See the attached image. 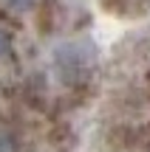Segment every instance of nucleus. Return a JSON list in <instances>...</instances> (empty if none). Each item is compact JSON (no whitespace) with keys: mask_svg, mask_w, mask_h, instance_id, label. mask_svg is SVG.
I'll use <instances>...</instances> for the list:
<instances>
[{"mask_svg":"<svg viewBox=\"0 0 150 152\" xmlns=\"http://www.w3.org/2000/svg\"><path fill=\"white\" fill-rule=\"evenodd\" d=\"M9 51V37H6V31H0V56Z\"/></svg>","mask_w":150,"mask_h":152,"instance_id":"obj_1","label":"nucleus"}]
</instances>
